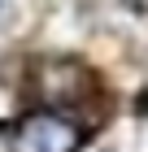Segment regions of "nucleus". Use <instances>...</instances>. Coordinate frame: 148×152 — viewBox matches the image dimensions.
<instances>
[{
  "instance_id": "f257e3e1",
  "label": "nucleus",
  "mask_w": 148,
  "mask_h": 152,
  "mask_svg": "<svg viewBox=\"0 0 148 152\" xmlns=\"http://www.w3.org/2000/svg\"><path fill=\"white\" fill-rule=\"evenodd\" d=\"M79 148V126L61 113H35L18 130V148L13 152H74Z\"/></svg>"
}]
</instances>
